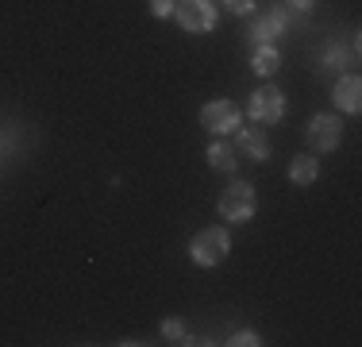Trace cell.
<instances>
[{
	"mask_svg": "<svg viewBox=\"0 0 362 347\" xmlns=\"http://www.w3.org/2000/svg\"><path fill=\"white\" fill-rule=\"evenodd\" d=\"M335 104H339L343 112H358L362 108V81L355 74H347V77H339V81H335Z\"/></svg>",
	"mask_w": 362,
	"mask_h": 347,
	"instance_id": "cell-7",
	"label": "cell"
},
{
	"mask_svg": "<svg viewBox=\"0 0 362 347\" xmlns=\"http://www.w3.org/2000/svg\"><path fill=\"white\" fill-rule=\"evenodd\" d=\"M228 4V12H235V16H247L255 8V0H223Z\"/></svg>",
	"mask_w": 362,
	"mask_h": 347,
	"instance_id": "cell-16",
	"label": "cell"
},
{
	"mask_svg": "<svg viewBox=\"0 0 362 347\" xmlns=\"http://www.w3.org/2000/svg\"><path fill=\"white\" fill-rule=\"evenodd\" d=\"M281 116H286V97L278 89H270V85H262L251 97V120H258V124H278Z\"/></svg>",
	"mask_w": 362,
	"mask_h": 347,
	"instance_id": "cell-6",
	"label": "cell"
},
{
	"mask_svg": "<svg viewBox=\"0 0 362 347\" xmlns=\"http://www.w3.org/2000/svg\"><path fill=\"white\" fill-rule=\"evenodd\" d=\"M174 4H177V0H151V12L166 20V16H174Z\"/></svg>",
	"mask_w": 362,
	"mask_h": 347,
	"instance_id": "cell-15",
	"label": "cell"
},
{
	"mask_svg": "<svg viewBox=\"0 0 362 347\" xmlns=\"http://www.w3.org/2000/svg\"><path fill=\"white\" fill-rule=\"evenodd\" d=\"M201 124L209 127L212 135H228V132H235V127L243 124V116H239V108L231 101H209L201 108Z\"/></svg>",
	"mask_w": 362,
	"mask_h": 347,
	"instance_id": "cell-5",
	"label": "cell"
},
{
	"mask_svg": "<svg viewBox=\"0 0 362 347\" xmlns=\"http://www.w3.org/2000/svg\"><path fill=\"white\" fill-rule=\"evenodd\" d=\"M308 147L313 151H335L339 147V139H343V124H339V116H332V112H320V116H313L308 120Z\"/></svg>",
	"mask_w": 362,
	"mask_h": 347,
	"instance_id": "cell-4",
	"label": "cell"
},
{
	"mask_svg": "<svg viewBox=\"0 0 362 347\" xmlns=\"http://www.w3.org/2000/svg\"><path fill=\"white\" fill-rule=\"evenodd\" d=\"M228 251H231V236L223 228H201L193 236V243H189V255H193V263L197 266H216L228 258Z\"/></svg>",
	"mask_w": 362,
	"mask_h": 347,
	"instance_id": "cell-1",
	"label": "cell"
},
{
	"mask_svg": "<svg viewBox=\"0 0 362 347\" xmlns=\"http://www.w3.org/2000/svg\"><path fill=\"white\" fill-rule=\"evenodd\" d=\"M228 343H235V347H255V343H262V340H258V332H251V328H247V332H235Z\"/></svg>",
	"mask_w": 362,
	"mask_h": 347,
	"instance_id": "cell-14",
	"label": "cell"
},
{
	"mask_svg": "<svg viewBox=\"0 0 362 347\" xmlns=\"http://www.w3.org/2000/svg\"><path fill=\"white\" fill-rule=\"evenodd\" d=\"M255 186H247V181H231L228 189L220 193V216L231 224H243L255 216Z\"/></svg>",
	"mask_w": 362,
	"mask_h": 347,
	"instance_id": "cell-2",
	"label": "cell"
},
{
	"mask_svg": "<svg viewBox=\"0 0 362 347\" xmlns=\"http://www.w3.org/2000/svg\"><path fill=\"white\" fill-rule=\"evenodd\" d=\"M235 151L251 154V159H266L270 143H266V135L258 132V127H235Z\"/></svg>",
	"mask_w": 362,
	"mask_h": 347,
	"instance_id": "cell-8",
	"label": "cell"
},
{
	"mask_svg": "<svg viewBox=\"0 0 362 347\" xmlns=\"http://www.w3.org/2000/svg\"><path fill=\"white\" fill-rule=\"evenodd\" d=\"M278 66H281V55H278V47H274V42H262V47H255V62H251V69H255L258 77L278 74Z\"/></svg>",
	"mask_w": 362,
	"mask_h": 347,
	"instance_id": "cell-11",
	"label": "cell"
},
{
	"mask_svg": "<svg viewBox=\"0 0 362 347\" xmlns=\"http://www.w3.org/2000/svg\"><path fill=\"white\" fill-rule=\"evenodd\" d=\"M162 336H166L170 343H185V324H181V320H174V317H170L166 324H162Z\"/></svg>",
	"mask_w": 362,
	"mask_h": 347,
	"instance_id": "cell-13",
	"label": "cell"
},
{
	"mask_svg": "<svg viewBox=\"0 0 362 347\" xmlns=\"http://www.w3.org/2000/svg\"><path fill=\"white\" fill-rule=\"evenodd\" d=\"M204 154H209V166L212 170H223V174H231V170H235V147H228V143H209V151H204Z\"/></svg>",
	"mask_w": 362,
	"mask_h": 347,
	"instance_id": "cell-12",
	"label": "cell"
},
{
	"mask_svg": "<svg viewBox=\"0 0 362 347\" xmlns=\"http://www.w3.org/2000/svg\"><path fill=\"white\" fill-rule=\"evenodd\" d=\"M289 4H293V8H297V12H308V8H313V4H316V0H289Z\"/></svg>",
	"mask_w": 362,
	"mask_h": 347,
	"instance_id": "cell-17",
	"label": "cell"
},
{
	"mask_svg": "<svg viewBox=\"0 0 362 347\" xmlns=\"http://www.w3.org/2000/svg\"><path fill=\"white\" fill-rule=\"evenodd\" d=\"M174 16L181 31H193V35H204L216 28V8L209 0H181V4H174Z\"/></svg>",
	"mask_w": 362,
	"mask_h": 347,
	"instance_id": "cell-3",
	"label": "cell"
},
{
	"mask_svg": "<svg viewBox=\"0 0 362 347\" xmlns=\"http://www.w3.org/2000/svg\"><path fill=\"white\" fill-rule=\"evenodd\" d=\"M281 28H286V12H281V8H274V12H266L262 20L255 23V31H251V39L258 42V47H262V42H274L281 35Z\"/></svg>",
	"mask_w": 362,
	"mask_h": 347,
	"instance_id": "cell-9",
	"label": "cell"
},
{
	"mask_svg": "<svg viewBox=\"0 0 362 347\" xmlns=\"http://www.w3.org/2000/svg\"><path fill=\"white\" fill-rule=\"evenodd\" d=\"M316 178H320V162H316L313 154H297V159L289 162V181L293 186H313Z\"/></svg>",
	"mask_w": 362,
	"mask_h": 347,
	"instance_id": "cell-10",
	"label": "cell"
}]
</instances>
